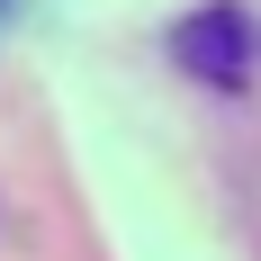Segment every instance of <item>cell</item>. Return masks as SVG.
<instances>
[{"label": "cell", "mask_w": 261, "mask_h": 261, "mask_svg": "<svg viewBox=\"0 0 261 261\" xmlns=\"http://www.w3.org/2000/svg\"><path fill=\"white\" fill-rule=\"evenodd\" d=\"M252 54H261V36H252V18H243L234 0H207V9H189L171 27V63L198 72V81H225V90L252 81Z\"/></svg>", "instance_id": "6da1fadb"}]
</instances>
